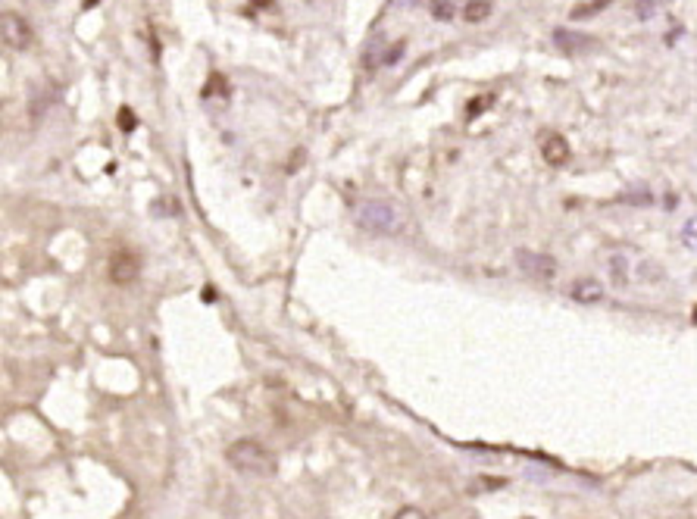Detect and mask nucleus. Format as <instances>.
<instances>
[{"label": "nucleus", "instance_id": "f257e3e1", "mask_svg": "<svg viewBox=\"0 0 697 519\" xmlns=\"http://www.w3.org/2000/svg\"><path fill=\"white\" fill-rule=\"evenodd\" d=\"M357 226L363 228V232L369 235H379V238H391L397 235L404 228L406 216L397 204H391V200H366V204L357 207Z\"/></svg>", "mask_w": 697, "mask_h": 519}, {"label": "nucleus", "instance_id": "f03ea898", "mask_svg": "<svg viewBox=\"0 0 697 519\" xmlns=\"http://www.w3.org/2000/svg\"><path fill=\"white\" fill-rule=\"evenodd\" d=\"M225 460H229L238 472H248V475H269L275 470V457L260 441H253V438L235 441L229 451H225Z\"/></svg>", "mask_w": 697, "mask_h": 519}, {"label": "nucleus", "instance_id": "7ed1b4c3", "mask_svg": "<svg viewBox=\"0 0 697 519\" xmlns=\"http://www.w3.org/2000/svg\"><path fill=\"white\" fill-rule=\"evenodd\" d=\"M516 266H519V272H522V276L535 279V282H550V279L557 276V263H554V257L538 254V250H528V248L516 250Z\"/></svg>", "mask_w": 697, "mask_h": 519}, {"label": "nucleus", "instance_id": "20e7f679", "mask_svg": "<svg viewBox=\"0 0 697 519\" xmlns=\"http://www.w3.org/2000/svg\"><path fill=\"white\" fill-rule=\"evenodd\" d=\"M0 32H4V44L13 47V50H25L32 44V28H28V23L23 16H16V13H4Z\"/></svg>", "mask_w": 697, "mask_h": 519}, {"label": "nucleus", "instance_id": "39448f33", "mask_svg": "<svg viewBox=\"0 0 697 519\" xmlns=\"http://www.w3.org/2000/svg\"><path fill=\"white\" fill-rule=\"evenodd\" d=\"M141 272V260L128 250H119V254L110 257V279L116 285H132Z\"/></svg>", "mask_w": 697, "mask_h": 519}, {"label": "nucleus", "instance_id": "423d86ee", "mask_svg": "<svg viewBox=\"0 0 697 519\" xmlns=\"http://www.w3.org/2000/svg\"><path fill=\"white\" fill-rule=\"evenodd\" d=\"M554 44L563 50V54L569 56H578L585 54V50L594 47V41L588 38V35H578V32H566V28H554Z\"/></svg>", "mask_w": 697, "mask_h": 519}, {"label": "nucleus", "instance_id": "0eeeda50", "mask_svg": "<svg viewBox=\"0 0 697 519\" xmlns=\"http://www.w3.org/2000/svg\"><path fill=\"white\" fill-rule=\"evenodd\" d=\"M541 157L550 166H566V163H569V157H572L569 141H566L563 135H547V138L541 141Z\"/></svg>", "mask_w": 697, "mask_h": 519}, {"label": "nucleus", "instance_id": "6e6552de", "mask_svg": "<svg viewBox=\"0 0 697 519\" xmlns=\"http://www.w3.org/2000/svg\"><path fill=\"white\" fill-rule=\"evenodd\" d=\"M569 298L578 300V304H598L604 298V285L598 279H578L576 285L569 288Z\"/></svg>", "mask_w": 697, "mask_h": 519}, {"label": "nucleus", "instance_id": "1a4fd4ad", "mask_svg": "<svg viewBox=\"0 0 697 519\" xmlns=\"http://www.w3.org/2000/svg\"><path fill=\"white\" fill-rule=\"evenodd\" d=\"M491 10H495V6H491L488 0H469V4L463 6V16H466V23H482V19L491 16Z\"/></svg>", "mask_w": 697, "mask_h": 519}, {"label": "nucleus", "instance_id": "9d476101", "mask_svg": "<svg viewBox=\"0 0 697 519\" xmlns=\"http://www.w3.org/2000/svg\"><path fill=\"white\" fill-rule=\"evenodd\" d=\"M681 244L697 254V216H691V219L681 226Z\"/></svg>", "mask_w": 697, "mask_h": 519}, {"label": "nucleus", "instance_id": "9b49d317", "mask_svg": "<svg viewBox=\"0 0 697 519\" xmlns=\"http://www.w3.org/2000/svg\"><path fill=\"white\" fill-rule=\"evenodd\" d=\"M491 104H495V94H482V97L469 100V104H466V116H469V119L482 116V113H485V106H491Z\"/></svg>", "mask_w": 697, "mask_h": 519}, {"label": "nucleus", "instance_id": "f8f14e48", "mask_svg": "<svg viewBox=\"0 0 697 519\" xmlns=\"http://www.w3.org/2000/svg\"><path fill=\"white\" fill-rule=\"evenodd\" d=\"M428 4H432V16L435 19H444V23L447 19H454V4H450V0H428Z\"/></svg>", "mask_w": 697, "mask_h": 519}, {"label": "nucleus", "instance_id": "ddd939ff", "mask_svg": "<svg viewBox=\"0 0 697 519\" xmlns=\"http://www.w3.org/2000/svg\"><path fill=\"white\" fill-rule=\"evenodd\" d=\"M610 272H613V279H616L619 285L629 282V266H626V260H622V257H613V260H610Z\"/></svg>", "mask_w": 697, "mask_h": 519}, {"label": "nucleus", "instance_id": "4468645a", "mask_svg": "<svg viewBox=\"0 0 697 519\" xmlns=\"http://www.w3.org/2000/svg\"><path fill=\"white\" fill-rule=\"evenodd\" d=\"M610 0H598V4H585V6H578L576 13H572V19H585V16H591V13H600V6H607Z\"/></svg>", "mask_w": 697, "mask_h": 519}, {"label": "nucleus", "instance_id": "2eb2a0df", "mask_svg": "<svg viewBox=\"0 0 697 519\" xmlns=\"http://www.w3.org/2000/svg\"><path fill=\"white\" fill-rule=\"evenodd\" d=\"M653 0H638V19H650L653 16Z\"/></svg>", "mask_w": 697, "mask_h": 519}, {"label": "nucleus", "instance_id": "dca6fc26", "mask_svg": "<svg viewBox=\"0 0 697 519\" xmlns=\"http://www.w3.org/2000/svg\"><path fill=\"white\" fill-rule=\"evenodd\" d=\"M404 54V44H397V47H388L384 50V66H394L397 63V56Z\"/></svg>", "mask_w": 697, "mask_h": 519}, {"label": "nucleus", "instance_id": "f3484780", "mask_svg": "<svg viewBox=\"0 0 697 519\" xmlns=\"http://www.w3.org/2000/svg\"><path fill=\"white\" fill-rule=\"evenodd\" d=\"M119 122H122V128H135V116L128 110H122L119 113Z\"/></svg>", "mask_w": 697, "mask_h": 519}, {"label": "nucleus", "instance_id": "a211bd4d", "mask_svg": "<svg viewBox=\"0 0 697 519\" xmlns=\"http://www.w3.org/2000/svg\"><path fill=\"white\" fill-rule=\"evenodd\" d=\"M397 519H423V516H419V513H416V510H404V513H401V516H397Z\"/></svg>", "mask_w": 697, "mask_h": 519}, {"label": "nucleus", "instance_id": "6ab92c4d", "mask_svg": "<svg viewBox=\"0 0 697 519\" xmlns=\"http://www.w3.org/2000/svg\"><path fill=\"white\" fill-rule=\"evenodd\" d=\"M250 4L253 6H263V10H266V6H272V0H250Z\"/></svg>", "mask_w": 697, "mask_h": 519}, {"label": "nucleus", "instance_id": "aec40b11", "mask_svg": "<svg viewBox=\"0 0 697 519\" xmlns=\"http://www.w3.org/2000/svg\"><path fill=\"white\" fill-rule=\"evenodd\" d=\"M691 322H694V326H697V307H694V313H691Z\"/></svg>", "mask_w": 697, "mask_h": 519}, {"label": "nucleus", "instance_id": "412c9836", "mask_svg": "<svg viewBox=\"0 0 697 519\" xmlns=\"http://www.w3.org/2000/svg\"><path fill=\"white\" fill-rule=\"evenodd\" d=\"M394 4H406V0H394Z\"/></svg>", "mask_w": 697, "mask_h": 519}, {"label": "nucleus", "instance_id": "4be33fe9", "mask_svg": "<svg viewBox=\"0 0 697 519\" xmlns=\"http://www.w3.org/2000/svg\"><path fill=\"white\" fill-rule=\"evenodd\" d=\"M85 4H88V6H91V4H94V0H85Z\"/></svg>", "mask_w": 697, "mask_h": 519}]
</instances>
